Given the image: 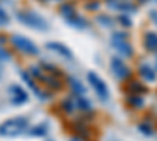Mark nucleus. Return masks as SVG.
<instances>
[{
	"label": "nucleus",
	"mask_w": 157,
	"mask_h": 141,
	"mask_svg": "<svg viewBox=\"0 0 157 141\" xmlns=\"http://www.w3.org/2000/svg\"><path fill=\"white\" fill-rule=\"evenodd\" d=\"M27 127H29L27 118H22V116L13 118V119L5 121L0 125V135L2 136H17L22 132L27 130Z\"/></svg>",
	"instance_id": "nucleus-1"
},
{
	"label": "nucleus",
	"mask_w": 157,
	"mask_h": 141,
	"mask_svg": "<svg viewBox=\"0 0 157 141\" xmlns=\"http://www.w3.org/2000/svg\"><path fill=\"white\" fill-rule=\"evenodd\" d=\"M19 20L24 24V25H27V27L30 28H35V30H47L49 28V25L47 22L39 16L36 14V13H32V11H21L19 14H17Z\"/></svg>",
	"instance_id": "nucleus-2"
},
{
	"label": "nucleus",
	"mask_w": 157,
	"mask_h": 141,
	"mask_svg": "<svg viewBox=\"0 0 157 141\" xmlns=\"http://www.w3.org/2000/svg\"><path fill=\"white\" fill-rule=\"evenodd\" d=\"M86 79H88L90 86L93 88L94 93L98 94V97H99L101 100H104V102H107L109 97H110V93H109V88H107L105 82H104L101 77H99L96 72H93V71H90V72L86 74Z\"/></svg>",
	"instance_id": "nucleus-3"
},
{
	"label": "nucleus",
	"mask_w": 157,
	"mask_h": 141,
	"mask_svg": "<svg viewBox=\"0 0 157 141\" xmlns=\"http://www.w3.org/2000/svg\"><path fill=\"white\" fill-rule=\"evenodd\" d=\"M11 43H13V46H14L16 49H19L21 52H24V54H29V55H36L38 54V47L25 36H19V35L13 36Z\"/></svg>",
	"instance_id": "nucleus-4"
},
{
	"label": "nucleus",
	"mask_w": 157,
	"mask_h": 141,
	"mask_svg": "<svg viewBox=\"0 0 157 141\" xmlns=\"http://www.w3.org/2000/svg\"><path fill=\"white\" fill-rule=\"evenodd\" d=\"M112 44H113V47H115L120 54H123V55H126V57L132 55V46L127 43L126 35H123V33H115V35L112 36Z\"/></svg>",
	"instance_id": "nucleus-5"
},
{
	"label": "nucleus",
	"mask_w": 157,
	"mask_h": 141,
	"mask_svg": "<svg viewBox=\"0 0 157 141\" xmlns=\"http://www.w3.org/2000/svg\"><path fill=\"white\" fill-rule=\"evenodd\" d=\"M112 71L113 74L118 77V79H127V77L130 75L129 72V68L124 65V61L120 60V58H112Z\"/></svg>",
	"instance_id": "nucleus-6"
},
{
	"label": "nucleus",
	"mask_w": 157,
	"mask_h": 141,
	"mask_svg": "<svg viewBox=\"0 0 157 141\" xmlns=\"http://www.w3.org/2000/svg\"><path fill=\"white\" fill-rule=\"evenodd\" d=\"M47 49L52 50V52H55V54H58V55H61L63 58H66L69 61L72 60V52L61 43H47Z\"/></svg>",
	"instance_id": "nucleus-7"
},
{
	"label": "nucleus",
	"mask_w": 157,
	"mask_h": 141,
	"mask_svg": "<svg viewBox=\"0 0 157 141\" xmlns=\"http://www.w3.org/2000/svg\"><path fill=\"white\" fill-rule=\"evenodd\" d=\"M10 93H11V100H13V104H16V105H21L24 104V102H27V93L24 91V89L17 85L14 86H11L10 88Z\"/></svg>",
	"instance_id": "nucleus-8"
},
{
	"label": "nucleus",
	"mask_w": 157,
	"mask_h": 141,
	"mask_svg": "<svg viewBox=\"0 0 157 141\" xmlns=\"http://www.w3.org/2000/svg\"><path fill=\"white\" fill-rule=\"evenodd\" d=\"M140 74H141L143 79L148 80V82H154V80H155V72L152 71L151 66H146V65L140 66Z\"/></svg>",
	"instance_id": "nucleus-9"
},
{
	"label": "nucleus",
	"mask_w": 157,
	"mask_h": 141,
	"mask_svg": "<svg viewBox=\"0 0 157 141\" xmlns=\"http://www.w3.org/2000/svg\"><path fill=\"white\" fill-rule=\"evenodd\" d=\"M145 46L149 50H157V35L155 33H146L145 35Z\"/></svg>",
	"instance_id": "nucleus-10"
},
{
	"label": "nucleus",
	"mask_w": 157,
	"mask_h": 141,
	"mask_svg": "<svg viewBox=\"0 0 157 141\" xmlns=\"http://www.w3.org/2000/svg\"><path fill=\"white\" fill-rule=\"evenodd\" d=\"M69 82H71V86L74 88V91H75V94H80V96H83L85 94V89H83V86L80 85V82L78 80H75V79H69Z\"/></svg>",
	"instance_id": "nucleus-11"
},
{
	"label": "nucleus",
	"mask_w": 157,
	"mask_h": 141,
	"mask_svg": "<svg viewBox=\"0 0 157 141\" xmlns=\"http://www.w3.org/2000/svg\"><path fill=\"white\" fill-rule=\"evenodd\" d=\"M10 20H8V16H6V13L0 8V25H6Z\"/></svg>",
	"instance_id": "nucleus-12"
},
{
	"label": "nucleus",
	"mask_w": 157,
	"mask_h": 141,
	"mask_svg": "<svg viewBox=\"0 0 157 141\" xmlns=\"http://www.w3.org/2000/svg\"><path fill=\"white\" fill-rule=\"evenodd\" d=\"M10 58V55H8V52H6V50L5 49H2V47H0V60H8Z\"/></svg>",
	"instance_id": "nucleus-13"
},
{
	"label": "nucleus",
	"mask_w": 157,
	"mask_h": 141,
	"mask_svg": "<svg viewBox=\"0 0 157 141\" xmlns=\"http://www.w3.org/2000/svg\"><path fill=\"white\" fill-rule=\"evenodd\" d=\"M151 19H152L154 24L157 25V11H152V13H151Z\"/></svg>",
	"instance_id": "nucleus-14"
},
{
	"label": "nucleus",
	"mask_w": 157,
	"mask_h": 141,
	"mask_svg": "<svg viewBox=\"0 0 157 141\" xmlns=\"http://www.w3.org/2000/svg\"><path fill=\"white\" fill-rule=\"evenodd\" d=\"M120 20H121V24H126V25H130V22H129V19H127V17H121Z\"/></svg>",
	"instance_id": "nucleus-15"
},
{
	"label": "nucleus",
	"mask_w": 157,
	"mask_h": 141,
	"mask_svg": "<svg viewBox=\"0 0 157 141\" xmlns=\"http://www.w3.org/2000/svg\"><path fill=\"white\" fill-rule=\"evenodd\" d=\"M113 141H118V139H113Z\"/></svg>",
	"instance_id": "nucleus-16"
}]
</instances>
